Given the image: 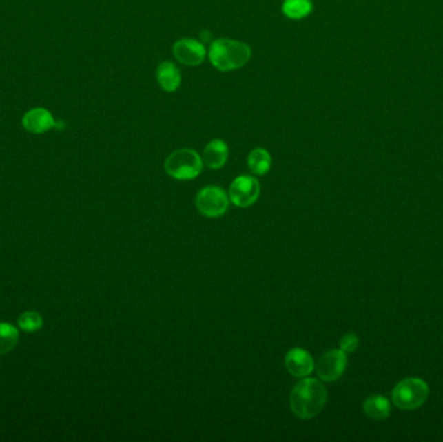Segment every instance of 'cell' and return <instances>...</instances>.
<instances>
[{
  "label": "cell",
  "instance_id": "6da1fadb",
  "mask_svg": "<svg viewBox=\"0 0 443 442\" xmlns=\"http://www.w3.org/2000/svg\"><path fill=\"white\" fill-rule=\"evenodd\" d=\"M327 389L313 377H303L292 389L291 409L300 419H311L320 414L327 402Z\"/></svg>",
  "mask_w": 443,
  "mask_h": 442
},
{
  "label": "cell",
  "instance_id": "7a4b0ae2",
  "mask_svg": "<svg viewBox=\"0 0 443 442\" xmlns=\"http://www.w3.org/2000/svg\"><path fill=\"white\" fill-rule=\"evenodd\" d=\"M251 50L248 45L235 39L220 38L214 41L209 50V59L220 72H231L248 64Z\"/></svg>",
  "mask_w": 443,
  "mask_h": 442
},
{
  "label": "cell",
  "instance_id": "3957f363",
  "mask_svg": "<svg viewBox=\"0 0 443 442\" xmlns=\"http://www.w3.org/2000/svg\"><path fill=\"white\" fill-rule=\"evenodd\" d=\"M204 161L195 149L182 148L174 151L165 161L166 173L178 180H189L198 177L203 171Z\"/></svg>",
  "mask_w": 443,
  "mask_h": 442
},
{
  "label": "cell",
  "instance_id": "277c9868",
  "mask_svg": "<svg viewBox=\"0 0 443 442\" xmlns=\"http://www.w3.org/2000/svg\"><path fill=\"white\" fill-rule=\"evenodd\" d=\"M429 396V387L420 377H409L400 381L393 389V403L403 410L418 409Z\"/></svg>",
  "mask_w": 443,
  "mask_h": 442
},
{
  "label": "cell",
  "instance_id": "5b68a950",
  "mask_svg": "<svg viewBox=\"0 0 443 442\" xmlns=\"http://www.w3.org/2000/svg\"><path fill=\"white\" fill-rule=\"evenodd\" d=\"M229 205L227 193L220 187L207 186L198 191L196 208L207 218H218L226 214Z\"/></svg>",
  "mask_w": 443,
  "mask_h": 442
},
{
  "label": "cell",
  "instance_id": "8992f818",
  "mask_svg": "<svg viewBox=\"0 0 443 442\" xmlns=\"http://www.w3.org/2000/svg\"><path fill=\"white\" fill-rule=\"evenodd\" d=\"M260 185L250 176L238 177L229 186L228 198L238 208H248L260 198Z\"/></svg>",
  "mask_w": 443,
  "mask_h": 442
},
{
  "label": "cell",
  "instance_id": "52a82bcc",
  "mask_svg": "<svg viewBox=\"0 0 443 442\" xmlns=\"http://www.w3.org/2000/svg\"><path fill=\"white\" fill-rule=\"evenodd\" d=\"M346 366H347L346 353L342 350H329L318 359L315 370L322 380L336 381L345 372Z\"/></svg>",
  "mask_w": 443,
  "mask_h": 442
},
{
  "label": "cell",
  "instance_id": "ba28073f",
  "mask_svg": "<svg viewBox=\"0 0 443 442\" xmlns=\"http://www.w3.org/2000/svg\"><path fill=\"white\" fill-rule=\"evenodd\" d=\"M173 51L176 60L187 67H197L205 60V47L192 38L179 39Z\"/></svg>",
  "mask_w": 443,
  "mask_h": 442
},
{
  "label": "cell",
  "instance_id": "9c48e42d",
  "mask_svg": "<svg viewBox=\"0 0 443 442\" xmlns=\"http://www.w3.org/2000/svg\"><path fill=\"white\" fill-rule=\"evenodd\" d=\"M313 359L309 352L301 348H293L285 355V367L291 375L306 377L313 371Z\"/></svg>",
  "mask_w": 443,
  "mask_h": 442
},
{
  "label": "cell",
  "instance_id": "30bf717a",
  "mask_svg": "<svg viewBox=\"0 0 443 442\" xmlns=\"http://www.w3.org/2000/svg\"><path fill=\"white\" fill-rule=\"evenodd\" d=\"M23 126L30 133L42 134L54 127L56 122L50 112L42 108H37L25 114Z\"/></svg>",
  "mask_w": 443,
  "mask_h": 442
},
{
  "label": "cell",
  "instance_id": "8fae6325",
  "mask_svg": "<svg viewBox=\"0 0 443 442\" xmlns=\"http://www.w3.org/2000/svg\"><path fill=\"white\" fill-rule=\"evenodd\" d=\"M228 147L222 139H214L207 144L204 151V164L210 169H220L227 162Z\"/></svg>",
  "mask_w": 443,
  "mask_h": 442
},
{
  "label": "cell",
  "instance_id": "7c38bea8",
  "mask_svg": "<svg viewBox=\"0 0 443 442\" xmlns=\"http://www.w3.org/2000/svg\"><path fill=\"white\" fill-rule=\"evenodd\" d=\"M157 81L165 91L174 92L181 86V72L172 61H163L157 67Z\"/></svg>",
  "mask_w": 443,
  "mask_h": 442
},
{
  "label": "cell",
  "instance_id": "4fadbf2b",
  "mask_svg": "<svg viewBox=\"0 0 443 442\" xmlns=\"http://www.w3.org/2000/svg\"><path fill=\"white\" fill-rule=\"evenodd\" d=\"M364 414L368 418L375 420H382L388 418L391 411L390 401L384 396H371L363 403Z\"/></svg>",
  "mask_w": 443,
  "mask_h": 442
},
{
  "label": "cell",
  "instance_id": "5bb4252c",
  "mask_svg": "<svg viewBox=\"0 0 443 442\" xmlns=\"http://www.w3.org/2000/svg\"><path fill=\"white\" fill-rule=\"evenodd\" d=\"M272 158L265 148H254L248 156L249 170L256 176H265L270 171Z\"/></svg>",
  "mask_w": 443,
  "mask_h": 442
},
{
  "label": "cell",
  "instance_id": "9a60e30c",
  "mask_svg": "<svg viewBox=\"0 0 443 442\" xmlns=\"http://www.w3.org/2000/svg\"><path fill=\"white\" fill-rule=\"evenodd\" d=\"M313 3L310 0H284L282 13L292 20H301L313 12Z\"/></svg>",
  "mask_w": 443,
  "mask_h": 442
},
{
  "label": "cell",
  "instance_id": "2e32d148",
  "mask_svg": "<svg viewBox=\"0 0 443 442\" xmlns=\"http://www.w3.org/2000/svg\"><path fill=\"white\" fill-rule=\"evenodd\" d=\"M19 343V330L11 324L1 322L0 323V354L8 353L16 348Z\"/></svg>",
  "mask_w": 443,
  "mask_h": 442
},
{
  "label": "cell",
  "instance_id": "e0dca14e",
  "mask_svg": "<svg viewBox=\"0 0 443 442\" xmlns=\"http://www.w3.org/2000/svg\"><path fill=\"white\" fill-rule=\"evenodd\" d=\"M19 327L29 333L39 331L43 327V318L37 311H25L19 317Z\"/></svg>",
  "mask_w": 443,
  "mask_h": 442
},
{
  "label": "cell",
  "instance_id": "ac0fdd59",
  "mask_svg": "<svg viewBox=\"0 0 443 442\" xmlns=\"http://www.w3.org/2000/svg\"><path fill=\"white\" fill-rule=\"evenodd\" d=\"M359 346V337L356 333H346L340 341V350L344 353H354Z\"/></svg>",
  "mask_w": 443,
  "mask_h": 442
}]
</instances>
